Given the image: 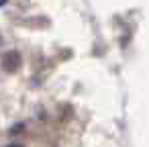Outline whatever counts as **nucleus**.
I'll return each instance as SVG.
<instances>
[{"instance_id":"1","label":"nucleus","mask_w":149,"mask_h":147,"mask_svg":"<svg viewBox=\"0 0 149 147\" xmlns=\"http://www.w3.org/2000/svg\"><path fill=\"white\" fill-rule=\"evenodd\" d=\"M19 65H21V57H19V53L8 51V53L2 55V68H4L6 72H15V70H19Z\"/></svg>"}]
</instances>
